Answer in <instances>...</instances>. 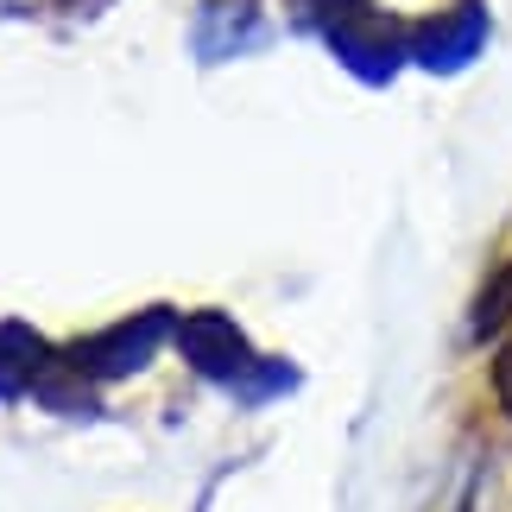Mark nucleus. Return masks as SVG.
I'll return each instance as SVG.
<instances>
[{
	"mask_svg": "<svg viewBox=\"0 0 512 512\" xmlns=\"http://www.w3.org/2000/svg\"><path fill=\"white\" fill-rule=\"evenodd\" d=\"M494 392H500V405L512 411V336H506V348H500V361H494Z\"/></svg>",
	"mask_w": 512,
	"mask_h": 512,
	"instance_id": "f257e3e1",
	"label": "nucleus"
}]
</instances>
